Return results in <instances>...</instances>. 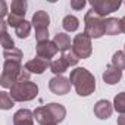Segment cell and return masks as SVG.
Instances as JSON below:
<instances>
[{
    "instance_id": "7a4b0ae2",
    "label": "cell",
    "mask_w": 125,
    "mask_h": 125,
    "mask_svg": "<svg viewBox=\"0 0 125 125\" xmlns=\"http://www.w3.org/2000/svg\"><path fill=\"white\" fill-rule=\"evenodd\" d=\"M28 80H30V72L19 62L5 60L2 78H0V84L5 88H12V85L16 84L18 81H28Z\"/></svg>"
},
{
    "instance_id": "9c48e42d",
    "label": "cell",
    "mask_w": 125,
    "mask_h": 125,
    "mask_svg": "<svg viewBox=\"0 0 125 125\" xmlns=\"http://www.w3.org/2000/svg\"><path fill=\"white\" fill-rule=\"evenodd\" d=\"M50 65H52V62H50V60L37 56L35 59L27 62V63H25V69H27L30 74H43Z\"/></svg>"
},
{
    "instance_id": "4fadbf2b",
    "label": "cell",
    "mask_w": 125,
    "mask_h": 125,
    "mask_svg": "<svg viewBox=\"0 0 125 125\" xmlns=\"http://www.w3.org/2000/svg\"><path fill=\"white\" fill-rule=\"evenodd\" d=\"M13 125H34V112L28 109H19L13 115Z\"/></svg>"
},
{
    "instance_id": "f546056e",
    "label": "cell",
    "mask_w": 125,
    "mask_h": 125,
    "mask_svg": "<svg viewBox=\"0 0 125 125\" xmlns=\"http://www.w3.org/2000/svg\"><path fill=\"white\" fill-rule=\"evenodd\" d=\"M118 125H125V115L118 116Z\"/></svg>"
},
{
    "instance_id": "ac0fdd59",
    "label": "cell",
    "mask_w": 125,
    "mask_h": 125,
    "mask_svg": "<svg viewBox=\"0 0 125 125\" xmlns=\"http://www.w3.org/2000/svg\"><path fill=\"white\" fill-rule=\"evenodd\" d=\"M27 6L28 5H27L25 0H13V2L10 3V13L24 19V16L27 13Z\"/></svg>"
},
{
    "instance_id": "d4e9b609",
    "label": "cell",
    "mask_w": 125,
    "mask_h": 125,
    "mask_svg": "<svg viewBox=\"0 0 125 125\" xmlns=\"http://www.w3.org/2000/svg\"><path fill=\"white\" fill-rule=\"evenodd\" d=\"M13 99L10 97V94H8L6 91H2L0 93V107H2L3 110H8L13 106Z\"/></svg>"
},
{
    "instance_id": "1f68e13d",
    "label": "cell",
    "mask_w": 125,
    "mask_h": 125,
    "mask_svg": "<svg viewBox=\"0 0 125 125\" xmlns=\"http://www.w3.org/2000/svg\"><path fill=\"white\" fill-rule=\"evenodd\" d=\"M53 125H56V124H53Z\"/></svg>"
},
{
    "instance_id": "3957f363",
    "label": "cell",
    "mask_w": 125,
    "mask_h": 125,
    "mask_svg": "<svg viewBox=\"0 0 125 125\" xmlns=\"http://www.w3.org/2000/svg\"><path fill=\"white\" fill-rule=\"evenodd\" d=\"M38 94V85L32 81H18L10 88V97L15 102H30Z\"/></svg>"
},
{
    "instance_id": "e0dca14e",
    "label": "cell",
    "mask_w": 125,
    "mask_h": 125,
    "mask_svg": "<svg viewBox=\"0 0 125 125\" xmlns=\"http://www.w3.org/2000/svg\"><path fill=\"white\" fill-rule=\"evenodd\" d=\"M104 31L107 35H116L121 31V19L118 18H107L104 19Z\"/></svg>"
},
{
    "instance_id": "30bf717a",
    "label": "cell",
    "mask_w": 125,
    "mask_h": 125,
    "mask_svg": "<svg viewBox=\"0 0 125 125\" xmlns=\"http://www.w3.org/2000/svg\"><path fill=\"white\" fill-rule=\"evenodd\" d=\"M57 46L53 41H43V43H37V56L50 60L56 53H57Z\"/></svg>"
},
{
    "instance_id": "f1b7e54d",
    "label": "cell",
    "mask_w": 125,
    "mask_h": 125,
    "mask_svg": "<svg viewBox=\"0 0 125 125\" xmlns=\"http://www.w3.org/2000/svg\"><path fill=\"white\" fill-rule=\"evenodd\" d=\"M0 8H2V12H0V16L2 18H5L6 16V13H8V9H6V2H0Z\"/></svg>"
},
{
    "instance_id": "484cf974",
    "label": "cell",
    "mask_w": 125,
    "mask_h": 125,
    "mask_svg": "<svg viewBox=\"0 0 125 125\" xmlns=\"http://www.w3.org/2000/svg\"><path fill=\"white\" fill-rule=\"evenodd\" d=\"M15 31H16V35L19 38H27L30 35V32H31V24L27 22V21H24L18 28H15Z\"/></svg>"
},
{
    "instance_id": "7c38bea8",
    "label": "cell",
    "mask_w": 125,
    "mask_h": 125,
    "mask_svg": "<svg viewBox=\"0 0 125 125\" xmlns=\"http://www.w3.org/2000/svg\"><path fill=\"white\" fill-rule=\"evenodd\" d=\"M113 112V106L107 100H99L94 104V115L99 119H107Z\"/></svg>"
},
{
    "instance_id": "5bb4252c",
    "label": "cell",
    "mask_w": 125,
    "mask_h": 125,
    "mask_svg": "<svg viewBox=\"0 0 125 125\" xmlns=\"http://www.w3.org/2000/svg\"><path fill=\"white\" fill-rule=\"evenodd\" d=\"M122 78V71H119L118 68H115L112 63L109 66H106V71L103 72V81L109 85L118 84Z\"/></svg>"
},
{
    "instance_id": "ba28073f",
    "label": "cell",
    "mask_w": 125,
    "mask_h": 125,
    "mask_svg": "<svg viewBox=\"0 0 125 125\" xmlns=\"http://www.w3.org/2000/svg\"><path fill=\"white\" fill-rule=\"evenodd\" d=\"M49 88L52 93H54L57 96H63L71 91V81L62 75H57L49 81Z\"/></svg>"
},
{
    "instance_id": "8fae6325",
    "label": "cell",
    "mask_w": 125,
    "mask_h": 125,
    "mask_svg": "<svg viewBox=\"0 0 125 125\" xmlns=\"http://www.w3.org/2000/svg\"><path fill=\"white\" fill-rule=\"evenodd\" d=\"M34 119H35L40 125H53V124H56L53 115L50 113V110H49L46 106L37 107V109L34 110Z\"/></svg>"
},
{
    "instance_id": "4316f807",
    "label": "cell",
    "mask_w": 125,
    "mask_h": 125,
    "mask_svg": "<svg viewBox=\"0 0 125 125\" xmlns=\"http://www.w3.org/2000/svg\"><path fill=\"white\" fill-rule=\"evenodd\" d=\"M2 46L5 50H10V49H15V43L12 40V37L8 34V32H2Z\"/></svg>"
},
{
    "instance_id": "6da1fadb",
    "label": "cell",
    "mask_w": 125,
    "mask_h": 125,
    "mask_svg": "<svg viewBox=\"0 0 125 125\" xmlns=\"http://www.w3.org/2000/svg\"><path fill=\"white\" fill-rule=\"evenodd\" d=\"M69 81L71 84L74 85L75 91L85 97V96H90L94 93L96 90V78L94 75L87 71L85 68H75L72 72H71V77H69Z\"/></svg>"
},
{
    "instance_id": "603a6c76",
    "label": "cell",
    "mask_w": 125,
    "mask_h": 125,
    "mask_svg": "<svg viewBox=\"0 0 125 125\" xmlns=\"http://www.w3.org/2000/svg\"><path fill=\"white\" fill-rule=\"evenodd\" d=\"M113 107H115L116 112L125 115V91L119 93V94L115 97V100H113Z\"/></svg>"
},
{
    "instance_id": "2e32d148",
    "label": "cell",
    "mask_w": 125,
    "mask_h": 125,
    "mask_svg": "<svg viewBox=\"0 0 125 125\" xmlns=\"http://www.w3.org/2000/svg\"><path fill=\"white\" fill-rule=\"evenodd\" d=\"M53 43L57 46V49H59L62 53L71 49V38H69V35H66L65 32H57V34L54 35V38H53Z\"/></svg>"
},
{
    "instance_id": "8992f818",
    "label": "cell",
    "mask_w": 125,
    "mask_h": 125,
    "mask_svg": "<svg viewBox=\"0 0 125 125\" xmlns=\"http://www.w3.org/2000/svg\"><path fill=\"white\" fill-rule=\"evenodd\" d=\"M72 50L75 52V54H77L80 59H87V57H90V56H91V52H93L91 38H90L85 32L75 35L74 43H72Z\"/></svg>"
},
{
    "instance_id": "9a60e30c",
    "label": "cell",
    "mask_w": 125,
    "mask_h": 125,
    "mask_svg": "<svg viewBox=\"0 0 125 125\" xmlns=\"http://www.w3.org/2000/svg\"><path fill=\"white\" fill-rule=\"evenodd\" d=\"M46 107H47V109L50 110V113L53 115L56 124H57V122H62V121L65 119V116H66V109L62 106V104H59V103H49V104H46Z\"/></svg>"
},
{
    "instance_id": "ffe728a7",
    "label": "cell",
    "mask_w": 125,
    "mask_h": 125,
    "mask_svg": "<svg viewBox=\"0 0 125 125\" xmlns=\"http://www.w3.org/2000/svg\"><path fill=\"white\" fill-rule=\"evenodd\" d=\"M69 66H68V63L63 60V57H59V59H56V60H53L52 62V65H50V69H52V72L53 74H56V77L57 75H62L66 69H68Z\"/></svg>"
},
{
    "instance_id": "5b68a950",
    "label": "cell",
    "mask_w": 125,
    "mask_h": 125,
    "mask_svg": "<svg viewBox=\"0 0 125 125\" xmlns=\"http://www.w3.org/2000/svg\"><path fill=\"white\" fill-rule=\"evenodd\" d=\"M31 24L35 28V38L38 43L47 41L49 40V24H50V16L44 10H38L32 15Z\"/></svg>"
},
{
    "instance_id": "7402d4cb",
    "label": "cell",
    "mask_w": 125,
    "mask_h": 125,
    "mask_svg": "<svg viewBox=\"0 0 125 125\" xmlns=\"http://www.w3.org/2000/svg\"><path fill=\"white\" fill-rule=\"evenodd\" d=\"M3 57L5 60H10V62H19L22 59V52L19 49H10V50H3Z\"/></svg>"
},
{
    "instance_id": "44dd1931",
    "label": "cell",
    "mask_w": 125,
    "mask_h": 125,
    "mask_svg": "<svg viewBox=\"0 0 125 125\" xmlns=\"http://www.w3.org/2000/svg\"><path fill=\"white\" fill-rule=\"evenodd\" d=\"M112 65L118 68L119 71L125 69V52H115L112 56Z\"/></svg>"
},
{
    "instance_id": "d6986e66",
    "label": "cell",
    "mask_w": 125,
    "mask_h": 125,
    "mask_svg": "<svg viewBox=\"0 0 125 125\" xmlns=\"http://www.w3.org/2000/svg\"><path fill=\"white\" fill-rule=\"evenodd\" d=\"M62 27L65 28V31L72 32V31H77V30H78V27H80V21H78L77 16H74V15H68V16L63 18V21H62Z\"/></svg>"
},
{
    "instance_id": "cb8c5ba5",
    "label": "cell",
    "mask_w": 125,
    "mask_h": 125,
    "mask_svg": "<svg viewBox=\"0 0 125 125\" xmlns=\"http://www.w3.org/2000/svg\"><path fill=\"white\" fill-rule=\"evenodd\" d=\"M62 57H63V60L68 63V66H75V65L78 63V60H80V57L75 54V52H74L72 49L63 52V53H62Z\"/></svg>"
},
{
    "instance_id": "52a82bcc",
    "label": "cell",
    "mask_w": 125,
    "mask_h": 125,
    "mask_svg": "<svg viewBox=\"0 0 125 125\" xmlns=\"http://www.w3.org/2000/svg\"><path fill=\"white\" fill-rule=\"evenodd\" d=\"M90 5L102 18L112 13V12H115V10H118L121 8L119 0H91Z\"/></svg>"
},
{
    "instance_id": "277c9868",
    "label": "cell",
    "mask_w": 125,
    "mask_h": 125,
    "mask_svg": "<svg viewBox=\"0 0 125 125\" xmlns=\"http://www.w3.org/2000/svg\"><path fill=\"white\" fill-rule=\"evenodd\" d=\"M84 25H85V34L90 38H100L102 35L106 34V31H104V19L93 8L85 13Z\"/></svg>"
},
{
    "instance_id": "83f0119b",
    "label": "cell",
    "mask_w": 125,
    "mask_h": 125,
    "mask_svg": "<svg viewBox=\"0 0 125 125\" xmlns=\"http://www.w3.org/2000/svg\"><path fill=\"white\" fill-rule=\"evenodd\" d=\"M84 6H85L84 0H78V2H77V0H72V2H71V8L75 9V10H81Z\"/></svg>"
},
{
    "instance_id": "4dcf8cb0",
    "label": "cell",
    "mask_w": 125,
    "mask_h": 125,
    "mask_svg": "<svg viewBox=\"0 0 125 125\" xmlns=\"http://www.w3.org/2000/svg\"><path fill=\"white\" fill-rule=\"evenodd\" d=\"M121 31H122V32H125V16H124V18H121Z\"/></svg>"
}]
</instances>
